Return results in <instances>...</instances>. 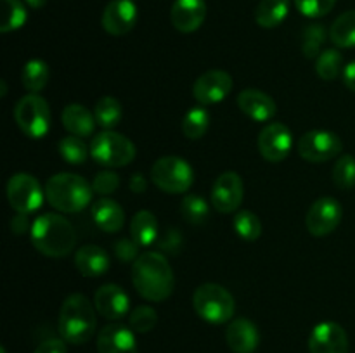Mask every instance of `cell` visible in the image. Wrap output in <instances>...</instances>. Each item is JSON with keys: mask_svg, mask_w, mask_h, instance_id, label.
Listing matches in <instances>:
<instances>
[{"mask_svg": "<svg viewBox=\"0 0 355 353\" xmlns=\"http://www.w3.org/2000/svg\"><path fill=\"white\" fill-rule=\"evenodd\" d=\"M0 353H7L6 348H0Z\"/></svg>", "mask_w": 355, "mask_h": 353, "instance_id": "cell-48", "label": "cell"}, {"mask_svg": "<svg viewBox=\"0 0 355 353\" xmlns=\"http://www.w3.org/2000/svg\"><path fill=\"white\" fill-rule=\"evenodd\" d=\"M139 248L141 246L134 241V239H120L114 242V256L120 260L121 263H134L139 258Z\"/></svg>", "mask_w": 355, "mask_h": 353, "instance_id": "cell-41", "label": "cell"}, {"mask_svg": "<svg viewBox=\"0 0 355 353\" xmlns=\"http://www.w3.org/2000/svg\"><path fill=\"white\" fill-rule=\"evenodd\" d=\"M96 307L85 294L73 293L59 311V334L66 343L83 345L96 334Z\"/></svg>", "mask_w": 355, "mask_h": 353, "instance_id": "cell-3", "label": "cell"}, {"mask_svg": "<svg viewBox=\"0 0 355 353\" xmlns=\"http://www.w3.org/2000/svg\"><path fill=\"white\" fill-rule=\"evenodd\" d=\"M2 2V23H0V31L2 33H10L24 26L28 19L26 3L21 0H0Z\"/></svg>", "mask_w": 355, "mask_h": 353, "instance_id": "cell-32", "label": "cell"}, {"mask_svg": "<svg viewBox=\"0 0 355 353\" xmlns=\"http://www.w3.org/2000/svg\"><path fill=\"white\" fill-rule=\"evenodd\" d=\"M59 154L69 165H83L87 161L90 154V145L85 144L82 137H76V135H66L59 141Z\"/></svg>", "mask_w": 355, "mask_h": 353, "instance_id": "cell-34", "label": "cell"}, {"mask_svg": "<svg viewBox=\"0 0 355 353\" xmlns=\"http://www.w3.org/2000/svg\"><path fill=\"white\" fill-rule=\"evenodd\" d=\"M120 187V176L118 173H114L113 170H103V172L96 173L92 180V189L94 192L99 194L101 197H107L111 194H114Z\"/></svg>", "mask_w": 355, "mask_h": 353, "instance_id": "cell-40", "label": "cell"}, {"mask_svg": "<svg viewBox=\"0 0 355 353\" xmlns=\"http://www.w3.org/2000/svg\"><path fill=\"white\" fill-rule=\"evenodd\" d=\"M343 55L338 48H326L315 59V73L324 82H333L343 75Z\"/></svg>", "mask_w": 355, "mask_h": 353, "instance_id": "cell-31", "label": "cell"}, {"mask_svg": "<svg viewBox=\"0 0 355 353\" xmlns=\"http://www.w3.org/2000/svg\"><path fill=\"white\" fill-rule=\"evenodd\" d=\"M329 40L338 48L355 47V10H347L333 21Z\"/></svg>", "mask_w": 355, "mask_h": 353, "instance_id": "cell-28", "label": "cell"}, {"mask_svg": "<svg viewBox=\"0 0 355 353\" xmlns=\"http://www.w3.org/2000/svg\"><path fill=\"white\" fill-rule=\"evenodd\" d=\"M75 266L83 277H101L110 270L111 258L101 246L85 244L76 251Z\"/></svg>", "mask_w": 355, "mask_h": 353, "instance_id": "cell-22", "label": "cell"}, {"mask_svg": "<svg viewBox=\"0 0 355 353\" xmlns=\"http://www.w3.org/2000/svg\"><path fill=\"white\" fill-rule=\"evenodd\" d=\"M158 324V314L153 307L142 305L137 307L130 315H128V327L139 334H146V332L153 331Z\"/></svg>", "mask_w": 355, "mask_h": 353, "instance_id": "cell-38", "label": "cell"}, {"mask_svg": "<svg viewBox=\"0 0 355 353\" xmlns=\"http://www.w3.org/2000/svg\"><path fill=\"white\" fill-rule=\"evenodd\" d=\"M225 341L234 353H253L259 348L260 332L250 318L238 317L225 329Z\"/></svg>", "mask_w": 355, "mask_h": 353, "instance_id": "cell-21", "label": "cell"}, {"mask_svg": "<svg viewBox=\"0 0 355 353\" xmlns=\"http://www.w3.org/2000/svg\"><path fill=\"white\" fill-rule=\"evenodd\" d=\"M94 307L104 318L116 322L128 315L130 298L118 284H104L94 294Z\"/></svg>", "mask_w": 355, "mask_h": 353, "instance_id": "cell-17", "label": "cell"}, {"mask_svg": "<svg viewBox=\"0 0 355 353\" xmlns=\"http://www.w3.org/2000/svg\"><path fill=\"white\" fill-rule=\"evenodd\" d=\"M180 213L187 224L201 225L210 217V206L205 197L198 196V194H187L180 204Z\"/></svg>", "mask_w": 355, "mask_h": 353, "instance_id": "cell-35", "label": "cell"}, {"mask_svg": "<svg viewBox=\"0 0 355 353\" xmlns=\"http://www.w3.org/2000/svg\"><path fill=\"white\" fill-rule=\"evenodd\" d=\"M331 179L335 185L342 190H349L355 187V158L352 154H343L336 159Z\"/></svg>", "mask_w": 355, "mask_h": 353, "instance_id": "cell-37", "label": "cell"}, {"mask_svg": "<svg viewBox=\"0 0 355 353\" xmlns=\"http://www.w3.org/2000/svg\"><path fill=\"white\" fill-rule=\"evenodd\" d=\"M14 121L26 137L44 138L51 130V107L38 93H26L14 107Z\"/></svg>", "mask_w": 355, "mask_h": 353, "instance_id": "cell-8", "label": "cell"}, {"mask_svg": "<svg viewBox=\"0 0 355 353\" xmlns=\"http://www.w3.org/2000/svg\"><path fill=\"white\" fill-rule=\"evenodd\" d=\"M135 144L125 135L114 130H103L94 135L90 142V156L97 165L104 168H121L135 159Z\"/></svg>", "mask_w": 355, "mask_h": 353, "instance_id": "cell-6", "label": "cell"}, {"mask_svg": "<svg viewBox=\"0 0 355 353\" xmlns=\"http://www.w3.org/2000/svg\"><path fill=\"white\" fill-rule=\"evenodd\" d=\"M180 128H182L184 137L189 141H198L203 137L210 128V113H208L207 106H196L187 111Z\"/></svg>", "mask_w": 355, "mask_h": 353, "instance_id": "cell-30", "label": "cell"}, {"mask_svg": "<svg viewBox=\"0 0 355 353\" xmlns=\"http://www.w3.org/2000/svg\"><path fill=\"white\" fill-rule=\"evenodd\" d=\"M94 116L103 130H114L123 118V107L116 97L103 96L94 106Z\"/></svg>", "mask_w": 355, "mask_h": 353, "instance_id": "cell-27", "label": "cell"}, {"mask_svg": "<svg viewBox=\"0 0 355 353\" xmlns=\"http://www.w3.org/2000/svg\"><path fill=\"white\" fill-rule=\"evenodd\" d=\"M245 197V185L236 172H224L217 176L211 187L210 201L220 213H234L239 210Z\"/></svg>", "mask_w": 355, "mask_h": 353, "instance_id": "cell-14", "label": "cell"}, {"mask_svg": "<svg viewBox=\"0 0 355 353\" xmlns=\"http://www.w3.org/2000/svg\"><path fill=\"white\" fill-rule=\"evenodd\" d=\"M151 180L166 194H184L193 187L194 170L179 156H163L151 166Z\"/></svg>", "mask_w": 355, "mask_h": 353, "instance_id": "cell-7", "label": "cell"}, {"mask_svg": "<svg viewBox=\"0 0 355 353\" xmlns=\"http://www.w3.org/2000/svg\"><path fill=\"white\" fill-rule=\"evenodd\" d=\"M30 235L35 249L49 258H64L76 246L75 227L58 213H44L35 218Z\"/></svg>", "mask_w": 355, "mask_h": 353, "instance_id": "cell-2", "label": "cell"}, {"mask_svg": "<svg viewBox=\"0 0 355 353\" xmlns=\"http://www.w3.org/2000/svg\"><path fill=\"white\" fill-rule=\"evenodd\" d=\"M99 353H139L135 332L123 324H107L97 334Z\"/></svg>", "mask_w": 355, "mask_h": 353, "instance_id": "cell-19", "label": "cell"}, {"mask_svg": "<svg viewBox=\"0 0 355 353\" xmlns=\"http://www.w3.org/2000/svg\"><path fill=\"white\" fill-rule=\"evenodd\" d=\"M182 246V237L177 234V230H170L166 234V237L159 242V249L162 251H168V253H177Z\"/></svg>", "mask_w": 355, "mask_h": 353, "instance_id": "cell-43", "label": "cell"}, {"mask_svg": "<svg viewBox=\"0 0 355 353\" xmlns=\"http://www.w3.org/2000/svg\"><path fill=\"white\" fill-rule=\"evenodd\" d=\"M10 228H12L14 234H24V232L31 230V225L28 224V215L17 213V217L10 221Z\"/></svg>", "mask_w": 355, "mask_h": 353, "instance_id": "cell-45", "label": "cell"}, {"mask_svg": "<svg viewBox=\"0 0 355 353\" xmlns=\"http://www.w3.org/2000/svg\"><path fill=\"white\" fill-rule=\"evenodd\" d=\"M92 218L97 227L106 234L120 232L125 225V211L111 197H101L92 204Z\"/></svg>", "mask_w": 355, "mask_h": 353, "instance_id": "cell-23", "label": "cell"}, {"mask_svg": "<svg viewBox=\"0 0 355 353\" xmlns=\"http://www.w3.org/2000/svg\"><path fill=\"white\" fill-rule=\"evenodd\" d=\"M290 0H260L255 9L257 24L266 30L277 28L290 14Z\"/></svg>", "mask_w": 355, "mask_h": 353, "instance_id": "cell-26", "label": "cell"}, {"mask_svg": "<svg viewBox=\"0 0 355 353\" xmlns=\"http://www.w3.org/2000/svg\"><path fill=\"white\" fill-rule=\"evenodd\" d=\"M45 189L31 173H14L7 182V201L16 213L31 215L44 204Z\"/></svg>", "mask_w": 355, "mask_h": 353, "instance_id": "cell-9", "label": "cell"}, {"mask_svg": "<svg viewBox=\"0 0 355 353\" xmlns=\"http://www.w3.org/2000/svg\"><path fill=\"white\" fill-rule=\"evenodd\" d=\"M309 350L311 353H349V336L338 322L324 320L312 329Z\"/></svg>", "mask_w": 355, "mask_h": 353, "instance_id": "cell-16", "label": "cell"}, {"mask_svg": "<svg viewBox=\"0 0 355 353\" xmlns=\"http://www.w3.org/2000/svg\"><path fill=\"white\" fill-rule=\"evenodd\" d=\"M132 284L148 301L162 303L170 298L175 287V277L166 256L159 251L141 253L132 263Z\"/></svg>", "mask_w": 355, "mask_h": 353, "instance_id": "cell-1", "label": "cell"}, {"mask_svg": "<svg viewBox=\"0 0 355 353\" xmlns=\"http://www.w3.org/2000/svg\"><path fill=\"white\" fill-rule=\"evenodd\" d=\"M158 220L151 211H137L130 220V237L141 248H149V246L155 244L156 239H158Z\"/></svg>", "mask_w": 355, "mask_h": 353, "instance_id": "cell-25", "label": "cell"}, {"mask_svg": "<svg viewBox=\"0 0 355 353\" xmlns=\"http://www.w3.org/2000/svg\"><path fill=\"white\" fill-rule=\"evenodd\" d=\"M238 106L250 120L257 123L270 121L277 113L276 100L259 89H245L238 96Z\"/></svg>", "mask_w": 355, "mask_h": 353, "instance_id": "cell-20", "label": "cell"}, {"mask_svg": "<svg viewBox=\"0 0 355 353\" xmlns=\"http://www.w3.org/2000/svg\"><path fill=\"white\" fill-rule=\"evenodd\" d=\"M139 19V9L134 0H111L103 12V28L113 37L130 33Z\"/></svg>", "mask_w": 355, "mask_h": 353, "instance_id": "cell-15", "label": "cell"}, {"mask_svg": "<svg viewBox=\"0 0 355 353\" xmlns=\"http://www.w3.org/2000/svg\"><path fill=\"white\" fill-rule=\"evenodd\" d=\"M45 199L62 213H80L92 203V183L76 173H55L45 182Z\"/></svg>", "mask_w": 355, "mask_h": 353, "instance_id": "cell-4", "label": "cell"}, {"mask_svg": "<svg viewBox=\"0 0 355 353\" xmlns=\"http://www.w3.org/2000/svg\"><path fill=\"white\" fill-rule=\"evenodd\" d=\"M128 187H130L132 192L142 194L146 192V189H148V180H146V176L142 175V173H134V175L130 176Z\"/></svg>", "mask_w": 355, "mask_h": 353, "instance_id": "cell-44", "label": "cell"}, {"mask_svg": "<svg viewBox=\"0 0 355 353\" xmlns=\"http://www.w3.org/2000/svg\"><path fill=\"white\" fill-rule=\"evenodd\" d=\"M293 2L302 16L319 19V17H324L331 12L336 0H293Z\"/></svg>", "mask_w": 355, "mask_h": 353, "instance_id": "cell-39", "label": "cell"}, {"mask_svg": "<svg viewBox=\"0 0 355 353\" xmlns=\"http://www.w3.org/2000/svg\"><path fill=\"white\" fill-rule=\"evenodd\" d=\"M326 38L328 35L322 24H309L302 33V54L307 59H318L324 47Z\"/></svg>", "mask_w": 355, "mask_h": 353, "instance_id": "cell-36", "label": "cell"}, {"mask_svg": "<svg viewBox=\"0 0 355 353\" xmlns=\"http://www.w3.org/2000/svg\"><path fill=\"white\" fill-rule=\"evenodd\" d=\"M259 151L269 163H279L288 158L293 147V134L284 123L274 121L266 125L259 134Z\"/></svg>", "mask_w": 355, "mask_h": 353, "instance_id": "cell-13", "label": "cell"}, {"mask_svg": "<svg viewBox=\"0 0 355 353\" xmlns=\"http://www.w3.org/2000/svg\"><path fill=\"white\" fill-rule=\"evenodd\" d=\"M232 227H234V232L239 237L248 242L260 239V235L263 232V225L260 221V218L250 210L236 211L234 218H232Z\"/></svg>", "mask_w": 355, "mask_h": 353, "instance_id": "cell-33", "label": "cell"}, {"mask_svg": "<svg viewBox=\"0 0 355 353\" xmlns=\"http://www.w3.org/2000/svg\"><path fill=\"white\" fill-rule=\"evenodd\" d=\"M343 83L349 90L355 92V61H350L349 64L343 68Z\"/></svg>", "mask_w": 355, "mask_h": 353, "instance_id": "cell-46", "label": "cell"}, {"mask_svg": "<svg viewBox=\"0 0 355 353\" xmlns=\"http://www.w3.org/2000/svg\"><path fill=\"white\" fill-rule=\"evenodd\" d=\"M343 217V208L335 197H319L305 215V227L314 237H326L336 230Z\"/></svg>", "mask_w": 355, "mask_h": 353, "instance_id": "cell-11", "label": "cell"}, {"mask_svg": "<svg viewBox=\"0 0 355 353\" xmlns=\"http://www.w3.org/2000/svg\"><path fill=\"white\" fill-rule=\"evenodd\" d=\"M62 127L66 128V132L71 135H76V137H89V135H94V130H96V116H94L92 111L87 109L83 104L73 102L68 104V106L62 109L61 114Z\"/></svg>", "mask_w": 355, "mask_h": 353, "instance_id": "cell-24", "label": "cell"}, {"mask_svg": "<svg viewBox=\"0 0 355 353\" xmlns=\"http://www.w3.org/2000/svg\"><path fill=\"white\" fill-rule=\"evenodd\" d=\"M193 308L198 317L208 324L220 325L231 322L236 311V301L224 286L215 282L201 284L193 294Z\"/></svg>", "mask_w": 355, "mask_h": 353, "instance_id": "cell-5", "label": "cell"}, {"mask_svg": "<svg viewBox=\"0 0 355 353\" xmlns=\"http://www.w3.org/2000/svg\"><path fill=\"white\" fill-rule=\"evenodd\" d=\"M205 0H175L170 10V21L180 33H194L207 19Z\"/></svg>", "mask_w": 355, "mask_h": 353, "instance_id": "cell-18", "label": "cell"}, {"mask_svg": "<svg viewBox=\"0 0 355 353\" xmlns=\"http://www.w3.org/2000/svg\"><path fill=\"white\" fill-rule=\"evenodd\" d=\"M24 3L31 7V9H42L47 3V0H24Z\"/></svg>", "mask_w": 355, "mask_h": 353, "instance_id": "cell-47", "label": "cell"}, {"mask_svg": "<svg viewBox=\"0 0 355 353\" xmlns=\"http://www.w3.org/2000/svg\"><path fill=\"white\" fill-rule=\"evenodd\" d=\"M232 76L224 69H210L203 73L193 85V97L200 106H211L218 104L231 93Z\"/></svg>", "mask_w": 355, "mask_h": 353, "instance_id": "cell-12", "label": "cell"}, {"mask_svg": "<svg viewBox=\"0 0 355 353\" xmlns=\"http://www.w3.org/2000/svg\"><path fill=\"white\" fill-rule=\"evenodd\" d=\"M343 142L335 132L311 130L298 141V154L309 163H326L342 152Z\"/></svg>", "mask_w": 355, "mask_h": 353, "instance_id": "cell-10", "label": "cell"}, {"mask_svg": "<svg viewBox=\"0 0 355 353\" xmlns=\"http://www.w3.org/2000/svg\"><path fill=\"white\" fill-rule=\"evenodd\" d=\"M51 71L44 59H30L21 71V82L30 93H38L47 87Z\"/></svg>", "mask_w": 355, "mask_h": 353, "instance_id": "cell-29", "label": "cell"}, {"mask_svg": "<svg viewBox=\"0 0 355 353\" xmlns=\"http://www.w3.org/2000/svg\"><path fill=\"white\" fill-rule=\"evenodd\" d=\"M68 346L62 338H51L42 341L33 353H66Z\"/></svg>", "mask_w": 355, "mask_h": 353, "instance_id": "cell-42", "label": "cell"}, {"mask_svg": "<svg viewBox=\"0 0 355 353\" xmlns=\"http://www.w3.org/2000/svg\"><path fill=\"white\" fill-rule=\"evenodd\" d=\"M134 2H135V0H134Z\"/></svg>", "mask_w": 355, "mask_h": 353, "instance_id": "cell-49", "label": "cell"}]
</instances>
